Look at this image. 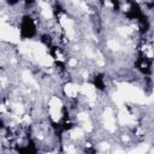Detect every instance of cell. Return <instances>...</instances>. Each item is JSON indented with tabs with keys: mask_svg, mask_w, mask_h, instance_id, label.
Returning a JSON list of instances; mask_svg holds the SVG:
<instances>
[{
	"mask_svg": "<svg viewBox=\"0 0 154 154\" xmlns=\"http://www.w3.org/2000/svg\"><path fill=\"white\" fill-rule=\"evenodd\" d=\"M79 95V84L75 82H66L63 84V96L65 99H77Z\"/></svg>",
	"mask_w": 154,
	"mask_h": 154,
	"instance_id": "1",
	"label": "cell"
}]
</instances>
